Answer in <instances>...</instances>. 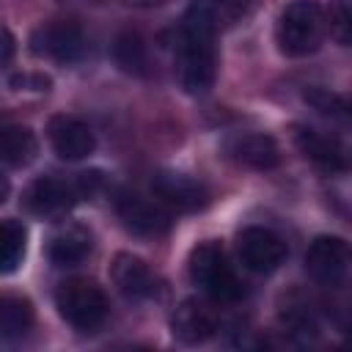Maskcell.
Here are the masks:
<instances>
[{
	"instance_id": "22",
	"label": "cell",
	"mask_w": 352,
	"mask_h": 352,
	"mask_svg": "<svg viewBox=\"0 0 352 352\" xmlns=\"http://www.w3.org/2000/svg\"><path fill=\"white\" fill-rule=\"evenodd\" d=\"M305 102L314 110H319L322 116H330V118H338V121H344L346 113H349V104H346L344 96H338V94H333L327 88H319V85H311L305 91Z\"/></svg>"
},
{
	"instance_id": "2",
	"label": "cell",
	"mask_w": 352,
	"mask_h": 352,
	"mask_svg": "<svg viewBox=\"0 0 352 352\" xmlns=\"http://www.w3.org/2000/svg\"><path fill=\"white\" fill-rule=\"evenodd\" d=\"M190 278L217 302H236L242 297V280L228 264L226 250L217 242H201L190 253Z\"/></svg>"
},
{
	"instance_id": "26",
	"label": "cell",
	"mask_w": 352,
	"mask_h": 352,
	"mask_svg": "<svg viewBox=\"0 0 352 352\" xmlns=\"http://www.w3.org/2000/svg\"><path fill=\"white\" fill-rule=\"evenodd\" d=\"M8 192H11V184H8V176L0 170V206L6 204V198H8Z\"/></svg>"
},
{
	"instance_id": "15",
	"label": "cell",
	"mask_w": 352,
	"mask_h": 352,
	"mask_svg": "<svg viewBox=\"0 0 352 352\" xmlns=\"http://www.w3.org/2000/svg\"><path fill=\"white\" fill-rule=\"evenodd\" d=\"M217 330V316L198 300H182L170 316V333L182 344H204Z\"/></svg>"
},
{
	"instance_id": "21",
	"label": "cell",
	"mask_w": 352,
	"mask_h": 352,
	"mask_svg": "<svg viewBox=\"0 0 352 352\" xmlns=\"http://www.w3.org/2000/svg\"><path fill=\"white\" fill-rule=\"evenodd\" d=\"M113 55H116V63L129 72V74H146L148 69V52H146V41L138 36V33H121L116 38V47H113Z\"/></svg>"
},
{
	"instance_id": "23",
	"label": "cell",
	"mask_w": 352,
	"mask_h": 352,
	"mask_svg": "<svg viewBox=\"0 0 352 352\" xmlns=\"http://www.w3.org/2000/svg\"><path fill=\"white\" fill-rule=\"evenodd\" d=\"M330 33L336 36L338 44H349L352 38V11L349 0H333L330 3Z\"/></svg>"
},
{
	"instance_id": "16",
	"label": "cell",
	"mask_w": 352,
	"mask_h": 352,
	"mask_svg": "<svg viewBox=\"0 0 352 352\" xmlns=\"http://www.w3.org/2000/svg\"><path fill=\"white\" fill-rule=\"evenodd\" d=\"M91 250H94V236L80 223L60 226L47 245V256L55 267H77L91 256Z\"/></svg>"
},
{
	"instance_id": "12",
	"label": "cell",
	"mask_w": 352,
	"mask_h": 352,
	"mask_svg": "<svg viewBox=\"0 0 352 352\" xmlns=\"http://www.w3.org/2000/svg\"><path fill=\"white\" fill-rule=\"evenodd\" d=\"M77 187L74 182H66V179H55V176H41L36 179L28 190H25V206L28 212H33L36 217H47V220H55V217H63L74 201H77Z\"/></svg>"
},
{
	"instance_id": "10",
	"label": "cell",
	"mask_w": 352,
	"mask_h": 352,
	"mask_svg": "<svg viewBox=\"0 0 352 352\" xmlns=\"http://www.w3.org/2000/svg\"><path fill=\"white\" fill-rule=\"evenodd\" d=\"M151 190L157 201L176 212H201L209 204V190L204 182L179 173V170H160L151 179Z\"/></svg>"
},
{
	"instance_id": "8",
	"label": "cell",
	"mask_w": 352,
	"mask_h": 352,
	"mask_svg": "<svg viewBox=\"0 0 352 352\" xmlns=\"http://www.w3.org/2000/svg\"><path fill=\"white\" fill-rule=\"evenodd\" d=\"M305 270L322 286H341L349 275V245L341 236H316L305 250Z\"/></svg>"
},
{
	"instance_id": "9",
	"label": "cell",
	"mask_w": 352,
	"mask_h": 352,
	"mask_svg": "<svg viewBox=\"0 0 352 352\" xmlns=\"http://www.w3.org/2000/svg\"><path fill=\"white\" fill-rule=\"evenodd\" d=\"M245 14L242 0H192L184 11V25L182 30L214 38L217 33L234 28Z\"/></svg>"
},
{
	"instance_id": "20",
	"label": "cell",
	"mask_w": 352,
	"mask_h": 352,
	"mask_svg": "<svg viewBox=\"0 0 352 352\" xmlns=\"http://www.w3.org/2000/svg\"><path fill=\"white\" fill-rule=\"evenodd\" d=\"M28 250V231L19 220H0V275L19 270Z\"/></svg>"
},
{
	"instance_id": "11",
	"label": "cell",
	"mask_w": 352,
	"mask_h": 352,
	"mask_svg": "<svg viewBox=\"0 0 352 352\" xmlns=\"http://www.w3.org/2000/svg\"><path fill=\"white\" fill-rule=\"evenodd\" d=\"M47 138H50L52 151L66 162L85 160L96 148V138H94L91 126L77 116H63V113L52 116L47 124Z\"/></svg>"
},
{
	"instance_id": "3",
	"label": "cell",
	"mask_w": 352,
	"mask_h": 352,
	"mask_svg": "<svg viewBox=\"0 0 352 352\" xmlns=\"http://www.w3.org/2000/svg\"><path fill=\"white\" fill-rule=\"evenodd\" d=\"M55 305H58V314L80 333L99 330L110 311L104 292L88 278L63 280L55 292Z\"/></svg>"
},
{
	"instance_id": "19",
	"label": "cell",
	"mask_w": 352,
	"mask_h": 352,
	"mask_svg": "<svg viewBox=\"0 0 352 352\" xmlns=\"http://www.w3.org/2000/svg\"><path fill=\"white\" fill-rule=\"evenodd\" d=\"M33 327V305L22 297L0 300V341H19Z\"/></svg>"
},
{
	"instance_id": "27",
	"label": "cell",
	"mask_w": 352,
	"mask_h": 352,
	"mask_svg": "<svg viewBox=\"0 0 352 352\" xmlns=\"http://www.w3.org/2000/svg\"><path fill=\"white\" fill-rule=\"evenodd\" d=\"M124 3H129V6H160L165 0H124Z\"/></svg>"
},
{
	"instance_id": "18",
	"label": "cell",
	"mask_w": 352,
	"mask_h": 352,
	"mask_svg": "<svg viewBox=\"0 0 352 352\" xmlns=\"http://www.w3.org/2000/svg\"><path fill=\"white\" fill-rule=\"evenodd\" d=\"M36 151H38V143L28 126H19V124L0 126V162L3 165L25 168L36 160Z\"/></svg>"
},
{
	"instance_id": "14",
	"label": "cell",
	"mask_w": 352,
	"mask_h": 352,
	"mask_svg": "<svg viewBox=\"0 0 352 352\" xmlns=\"http://www.w3.org/2000/svg\"><path fill=\"white\" fill-rule=\"evenodd\" d=\"M226 151L234 162L253 170H272L280 162L278 143L264 132H242L226 140Z\"/></svg>"
},
{
	"instance_id": "13",
	"label": "cell",
	"mask_w": 352,
	"mask_h": 352,
	"mask_svg": "<svg viewBox=\"0 0 352 352\" xmlns=\"http://www.w3.org/2000/svg\"><path fill=\"white\" fill-rule=\"evenodd\" d=\"M110 278L126 300H148L160 292V280L151 267L132 253H118L110 264Z\"/></svg>"
},
{
	"instance_id": "4",
	"label": "cell",
	"mask_w": 352,
	"mask_h": 352,
	"mask_svg": "<svg viewBox=\"0 0 352 352\" xmlns=\"http://www.w3.org/2000/svg\"><path fill=\"white\" fill-rule=\"evenodd\" d=\"M217 55L214 38L182 30L176 41V77L187 94H206L214 85Z\"/></svg>"
},
{
	"instance_id": "1",
	"label": "cell",
	"mask_w": 352,
	"mask_h": 352,
	"mask_svg": "<svg viewBox=\"0 0 352 352\" xmlns=\"http://www.w3.org/2000/svg\"><path fill=\"white\" fill-rule=\"evenodd\" d=\"M327 30V16L316 0H292L275 28V38L283 55L300 58L308 52H316Z\"/></svg>"
},
{
	"instance_id": "7",
	"label": "cell",
	"mask_w": 352,
	"mask_h": 352,
	"mask_svg": "<svg viewBox=\"0 0 352 352\" xmlns=\"http://www.w3.org/2000/svg\"><path fill=\"white\" fill-rule=\"evenodd\" d=\"M116 212H118L121 223L132 234H138V236H162L173 226V217H170L168 206L162 201L146 198L140 192H124V195H118Z\"/></svg>"
},
{
	"instance_id": "25",
	"label": "cell",
	"mask_w": 352,
	"mask_h": 352,
	"mask_svg": "<svg viewBox=\"0 0 352 352\" xmlns=\"http://www.w3.org/2000/svg\"><path fill=\"white\" fill-rule=\"evenodd\" d=\"M11 55H14V38H11L8 30H3V33H0V66L8 63Z\"/></svg>"
},
{
	"instance_id": "6",
	"label": "cell",
	"mask_w": 352,
	"mask_h": 352,
	"mask_svg": "<svg viewBox=\"0 0 352 352\" xmlns=\"http://www.w3.org/2000/svg\"><path fill=\"white\" fill-rule=\"evenodd\" d=\"M286 253H289L286 242L272 228L248 226L236 234V256H239L242 267L250 272H258V275L275 272L286 261Z\"/></svg>"
},
{
	"instance_id": "5",
	"label": "cell",
	"mask_w": 352,
	"mask_h": 352,
	"mask_svg": "<svg viewBox=\"0 0 352 352\" xmlns=\"http://www.w3.org/2000/svg\"><path fill=\"white\" fill-rule=\"evenodd\" d=\"M30 52L36 58H47L55 63H77L88 52V38L74 22H47L33 30L30 36Z\"/></svg>"
},
{
	"instance_id": "17",
	"label": "cell",
	"mask_w": 352,
	"mask_h": 352,
	"mask_svg": "<svg viewBox=\"0 0 352 352\" xmlns=\"http://www.w3.org/2000/svg\"><path fill=\"white\" fill-rule=\"evenodd\" d=\"M294 143L302 151V157L316 162L319 168L333 170V173L346 170V154L336 138H330L314 126H294Z\"/></svg>"
},
{
	"instance_id": "24",
	"label": "cell",
	"mask_w": 352,
	"mask_h": 352,
	"mask_svg": "<svg viewBox=\"0 0 352 352\" xmlns=\"http://www.w3.org/2000/svg\"><path fill=\"white\" fill-rule=\"evenodd\" d=\"M50 85H52V80L47 74H38V72H22V74L11 77L14 91H50Z\"/></svg>"
}]
</instances>
